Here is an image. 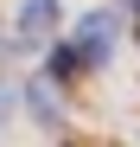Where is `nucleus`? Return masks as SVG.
I'll list each match as a JSON object with an SVG mask.
<instances>
[{
    "label": "nucleus",
    "mask_w": 140,
    "mask_h": 147,
    "mask_svg": "<svg viewBox=\"0 0 140 147\" xmlns=\"http://www.w3.org/2000/svg\"><path fill=\"white\" fill-rule=\"evenodd\" d=\"M83 58H77V45H64V51H51V77H64V70H77Z\"/></svg>",
    "instance_id": "4"
},
{
    "label": "nucleus",
    "mask_w": 140,
    "mask_h": 147,
    "mask_svg": "<svg viewBox=\"0 0 140 147\" xmlns=\"http://www.w3.org/2000/svg\"><path fill=\"white\" fill-rule=\"evenodd\" d=\"M57 77H32V115L45 121V128H57Z\"/></svg>",
    "instance_id": "3"
},
{
    "label": "nucleus",
    "mask_w": 140,
    "mask_h": 147,
    "mask_svg": "<svg viewBox=\"0 0 140 147\" xmlns=\"http://www.w3.org/2000/svg\"><path fill=\"white\" fill-rule=\"evenodd\" d=\"M115 26H121L115 13H89L83 26H77V58H83V64H102V58L115 51Z\"/></svg>",
    "instance_id": "1"
},
{
    "label": "nucleus",
    "mask_w": 140,
    "mask_h": 147,
    "mask_svg": "<svg viewBox=\"0 0 140 147\" xmlns=\"http://www.w3.org/2000/svg\"><path fill=\"white\" fill-rule=\"evenodd\" d=\"M57 32V0H26L19 7V38H51Z\"/></svg>",
    "instance_id": "2"
}]
</instances>
